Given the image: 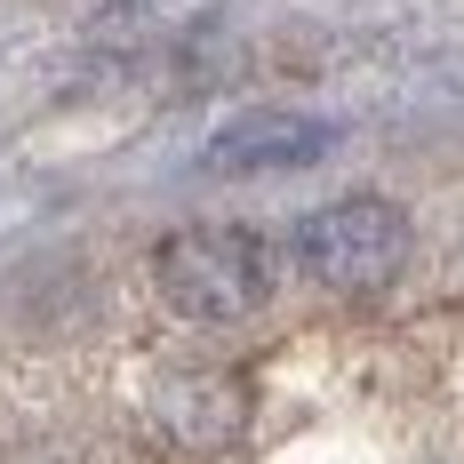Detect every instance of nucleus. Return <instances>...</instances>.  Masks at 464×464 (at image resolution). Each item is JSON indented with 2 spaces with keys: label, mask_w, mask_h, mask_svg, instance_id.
<instances>
[{
  "label": "nucleus",
  "mask_w": 464,
  "mask_h": 464,
  "mask_svg": "<svg viewBox=\"0 0 464 464\" xmlns=\"http://www.w3.org/2000/svg\"><path fill=\"white\" fill-rule=\"evenodd\" d=\"M152 280H160L169 313L225 328V321H248V313L273 296L280 248L265 240V232H248V225H185V232L160 240Z\"/></svg>",
  "instance_id": "1"
},
{
  "label": "nucleus",
  "mask_w": 464,
  "mask_h": 464,
  "mask_svg": "<svg viewBox=\"0 0 464 464\" xmlns=\"http://www.w3.org/2000/svg\"><path fill=\"white\" fill-rule=\"evenodd\" d=\"M296 265L321 280V288H336V296H376V288H392L401 265H409V217L392 200H376V192L328 200L296 232Z\"/></svg>",
  "instance_id": "2"
},
{
  "label": "nucleus",
  "mask_w": 464,
  "mask_h": 464,
  "mask_svg": "<svg viewBox=\"0 0 464 464\" xmlns=\"http://www.w3.org/2000/svg\"><path fill=\"white\" fill-rule=\"evenodd\" d=\"M321 152H328V129L304 112H240L208 137L217 169H313Z\"/></svg>",
  "instance_id": "3"
}]
</instances>
